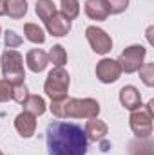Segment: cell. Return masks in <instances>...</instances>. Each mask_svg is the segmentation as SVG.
<instances>
[{
  "instance_id": "1",
  "label": "cell",
  "mask_w": 154,
  "mask_h": 155,
  "mask_svg": "<svg viewBox=\"0 0 154 155\" xmlns=\"http://www.w3.org/2000/svg\"><path fill=\"white\" fill-rule=\"evenodd\" d=\"M47 155H87L89 141L82 126L65 121H53L45 130Z\"/></svg>"
},
{
  "instance_id": "2",
  "label": "cell",
  "mask_w": 154,
  "mask_h": 155,
  "mask_svg": "<svg viewBox=\"0 0 154 155\" xmlns=\"http://www.w3.org/2000/svg\"><path fill=\"white\" fill-rule=\"evenodd\" d=\"M51 112L53 116L60 117V119H91V117H98L100 114V103L93 97H65L60 101H51Z\"/></svg>"
},
{
  "instance_id": "3",
  "label": "cell",
  "mask_w": 154,
  "mask_h": 155,
  "mask_svg": "<svg viewBox=\"0 0 154 155\" xmlns=\"http://www.w3.org/2000/svg\"><path fill=\"white\" fill-rule=\"evenodd\" d=\"M0 63H2V74H4L7 83H11V85L24 83V79H26L24 58L18 51H15V49L4 51V54L0 58Z\"/></svg>"
},
{
  "instance_id": "4",
  "label": "cell",
  "mask_w": 154,
  "mask_h": 155,
  "mask_svg": "<svg viewBox=\"0 0 154 155\" xmlns=\"http://www.w3.org/2000/svg\"><path fill=\"white\" fill-rule=\"evenodd\" d=\"M69 83H71V78L67 74V71L64 67H54L45 78L44 90L51 97V101H60L67 97Z\"/></svg>"
},
{
  "instance_id": "5",
  "label": "cell",
  "mask_w": 154,
  "mask_h": 155,
  "mask_svg": "<svg viewBox=\"0 0 154 155\" xmlns=\"http://www.w3.org/2000/svg\"><path fill=\"white\" fill-rule=\"evenodd\" d=\"M145 54H147L145 47H142V45H131V47H127V49L120 54V58H118L116 61H118L121 72L132 74V72H136V71L143 65Z\"/></svg>"
},
{
  "instance_id": "6",
  "label": "cell",
  "mask_w": 154,
  "mask_h": 155,
  "mask_svg": "<svg viewBox=\"0 0 154 155\" xmlns=\"http://www.w3.org/2000/svg\"><path fill=\"white\" fill-rule=\"evenodd\" d=\"M129 124L138 139H149L152 135V116L142 108L132 110V114L129 117Z\"/></svg>"
},
{
  "instance_id": "7",
  "label": "cell",
  "mask_w": 154,
  "mask_h": 155,
  "mask_svg": "<svg viewBox=\"0 0 154 155\" xmlns=\"http://www.w3.org/2000/svg\"><path fill=\"white\" fill-rule=\"evenodd\" d=\"M85 36H87V41L91 43V47H93V51L96 54H107L113 49V40H111V36L103 29H100L96 25H89L85 29Z\"/></svg>"
},
{
  "instance_id": "8",
  "label": "cell",
  "mask_w": 154,
  "mask_h": 155,
  "mask_svg": "<svg viewBox=\"0 0 154 155\" xmlns=\"http://www.w3.org/2000/svg\"><path fill=\"white\" fill-rule=\"evenodd\" d=\"M120 76H121V69H120L116 60L103 58V60L98 61V65H96V78L102 83H114V81L120 79Z\"/></svg>"
},
{
  "instance_id": "9",
  "label": "cell",
  "mask_w": 154,
  "mask_h": 155,
  "mask_svg": "<svg viewBox=\"0 0 154 155\" xmlns=\"http://www.w3.org/2000/svg\"><path fill=\"white\" fill-rule=\"evenodd\" d=\"M45 29L53 35V36H65L71 31V20H67L60 11H54L47 20H44Z\"/></svg>"
},
{
  "instance_id": "10",
  "label": "cell",
  "mask_w": 154,
  "mask_h": 155,
  "mask_svg": "<svg viewBox=\"0 0 154 155\" xmlns=\"http://www.w3.org/2000/svg\"><path fill=\"white\" fill-rule=\"evenodd\" d=\"M83 132H85L87 141L100 143V141H103V139H105V135H107L109 128H107V124H105L103 121H100L98 117H91V119H87Z\"/></svg>"
},
{
  "instance_id": "11",
  "label": "cell",
  "mask_w": 154,
  "mask_h": 155,
  "mask_svg": "<svg viewBox=\"0 0 154 155\" xmlns=\"http://www.w3.org/2000/svg\"><path fill=\"white\" fill-rule=\"evenodd\" d=\"M120 103H121V107H125L131 112L142 108V94H140V90L136 87H132V85H125L120 90Z\"/></svg>"
},
{
  "instance_id": "12",
  "label": "cell",
  "mask_w": 154,
  "mask_h": 155,
  "mask_svg": "<svg viewBox=\"0 0 154 155\" xmlns=\"http://www.w3.org/2000/svg\"><path fill=\"white\" fill-rule=\"evenodd\" d=\"M15 128L16 132L24 137V139H29L35 135V130H37V117L27 114V112H22L18 114L15 119Z\"/></svg>"
},
{
  "instance_id": "13",
  "label": "cell",
  "mask_w": 154,
  "mask_h": 155,
  "mask_svg": "<svg viewBox=\"0 0 154 155\" xmlns=\"http://www.w3.org/2000/svg\"><path fill=\"white\" fill-rule=\"evenodd\" d=\"M85 15L91 20L103 22V20H107V16L111 13H109V5L105 0H85Z\"/></svg>"
},
{
  "instance_id": "14",
  "label": "cell",
  "mask_w": 154,
  "mask_h": 155,
  "mask_svg": "<svg viewBox=\"0 0 154 155\" xmlns=\"http://www.w3.org/2000/svg\"><path fill=\"white\" fill-rule=\"evenodd\" d=\"M26 63H27L29 71H33V72L38 74L42 71H45V67L49 63V58H47V54L42 49H31L26 54Z\"/></svg>"
},
{
  "instance_id": "15",
  "label": "cell",
  "mask_w": 154,
  "mask_h": 155,
  "mask_svg": "<svg viewBox=\"0 0 154 155\" xmlns=\"http://www.w3.org/2000/svg\"><path fill=\"white\" fill-rule=\"evenodd\" d=\"M4 15H7L13 20H20L27 13V2L26 0H2Z\"/></svg>"
},
{
  "instance_id": "16",
  "label": "cell",
  "mask_w": 154,
  "mask_h": 155,
  "mask_svg": "<svg viewBox=\"0 0 154 155\" xmlns=\"http://www.w3.org/2000/svg\"><path fill=\"white\" fill-rule=\"evenodd\" d=\"M22 105H24V112H27V114H31V116H35V117L42 116L45 112V101L40 96H31L29 94L27 99Z\"/></svg>"
},
{
  "instance_id": "17",
  "label": "cell",
  "mask_w": 154,
  "mask_h": 155,
  "mask_svg": "<svg viewBox=\"0 0 154 155\" xmlns=\"http://www.w3.org/2000/svg\"><path fill=\"white\" fill-rule=\"evenodd\" d=\"M47 58H49V61L54 67H64L67 63V52H65V49L62 45H53L49 54H47Z\"/></svg>"
},
{
  "instance_id": "18",
  "label": "cell",
  "mask_w": 154,
  "mask_h": 155,
  "mask_svg": "<svg viewBox=\"0 0 154 155\" xmlns=\"http://www.w3.org/2000/svg\"><path fill=\"white\" fill-rule=\"evenodd\" d=\"M60 13L67 20H75L80 15V4H78V0H60Z\"/></svg>"
},
{
  "instance_id": "19",
  "label": "cell",
  "mask_w": 154,
  "mask_h": 155,
  "mask_svg": "<svg viewBox=\"0 0 154 155\" xmlns=\"http://www.w3.org/2000/svg\"><path fill=\"white\" fill-rule=\"evenodd\" d=\"M24 35L33 43H44L45 41V35H44L42 27H38L37 24H26L24 25Z\"/></svg>"
},
{
  "instance_id": "20",
  "label": "cell",
  "mask_w": 154,
  "mask_h": 155,
  "mask_svg": "<svg viewBox=\"0 0 154 155\" xmlns=\"http://www.w3.org/2000/svg\"><path fill=\"white\" fill-rule=\"evenodd\" d=\"M56 11V5L53 0H38L37 2V15L40 20H47Z\"/></svg>"
},
{
  "instance_id": "21",
  "label": "cell",
  "mask_w": 154,
  "mask_h": 155,
  "mask_svg": "<svg viewBox=\"0 0 154 155\" xmlns=\"http://www.w3.org/2000/svg\"><path fill=\"white\" fill-rule=\"evenodd\" d=\"M29 96V90L24 83H16V85H11V99L16 101V103H24Z\"/></svg>"
},
{
  "instance_id": "22",
  "label": "cell",
  "mask_w": 154,
  "mask_h": 155,
  "mask_svg": "<svg viewBox=\"0 0 154 155\" xmlns=\"http://www.w3.org/2000/svg\"><path fill=\"white\" fill-rule=\"evenodd\" d=\"M138 71H140L142 81H143L147 87H152L154 85V63H143Z\"/></svg>"
},
{
  "instance_id": "23",
  "label": "cell",
  "mask_w": 154,
  "mask_h": 155,
  "mask_svg": "<svg viewBox=\"0 0 154 155\" xmlns=\"http://www.w3.org/2000/svg\"><path fill=\"white\" fill-rule=\"evenodd\" d=\"M109 5V13L111 15H120L129 7V0H105Z\"/></svg>"
},
{
  "instance_id": "24",
  "label": "cell",
  "mask_w": 154,
  "mask_h": 155,
  "mask_svg": "<svg viewBox=\"0 0 154 155\" xmlns=\"http://www.w3.org/2000/svg\"><path fill=\"white\" fill-rule=\"evenodd\" d=\"M4 41H5V47H7V49H15V47L22 45L24 40L20 38L15 31H9V29H7V31L4 33Z\"/></svg>"
},
{
  "instance_id": "25",
  "label": "cell",
  "mask_w": 154,
  "mask_h": 155,
  "mask_svg": "<svg viewBox=\"0 0 154 155\" xmlns=\"http://www.w3.org/2000/svg\"><path fill=\"white\" fill-rule=\"evenodd\" d=\"M9 99H11V83L0 79V103H5Z\"/></svg>"
},
{
  "instance_id": "26",
  "label": "cell",
  "mask_w": 154,
  "mask_h": 155,
  "mask_svg": "<svg viewBox=\"0 0 154 155\" xmlns=\"http://www.w3.org/2000/svg\"><path fill=\"white\" fill-rule=\"evenodd\" d=\"M100 143H102V152H107V148H109L111 144H109L107 141H100Z\"/></svg>"
},
{
  "instance_id": "27",
  "label": "cell",
  "mask_w": 154,
  "mask_h": 155,
  "mask_svg": "<svg viewBox=\"0 0 154 155\" xmlns=\"http://www.w3.org/2000/svg\"><path fill=\"white\" fill-rule=\"evenodd\" d=\"M0 15H4V9H2V0H0Z\"/></svg>"
},
{
  "instance_id": "28",
  "label": "cell",
  "mask_w": 154,
  "mask_h": 155,
  "mask_svg": "<svg viewBox=\"0 0 154 155\" xmlns=\"http://www.w3.org/2000/svg\"><path fill=\"white\" fill-rule=\"evenodd\" d=\"M0 35H2V27H0Z\"/></svg>"
},
{
  "instance_id": "29",
  "label": "cell",
  "mask_w": 154,
  "mask_h": 155,
  "mask_svg": "<svg viewBox=\"0 0 154 155\" xmlns=\"http://www.w3.org/2000/svg\"><path fill=\"white\" fill-rule=\"evenodd\" d=\"M0 155H4V153H2V150H0Z\"/></svg>"
}]
</instances>
